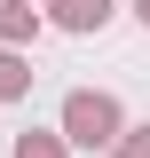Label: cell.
Returning a JSON list of instances; mask_svg holds the SVG:
<instances>
[{
	"label": "cell",
	"instance_id": "277c9868",
	"mask_svg": "<svg viewBox=\"0 0 150 158\" xmlns=\"http://www.w3.org/2000/svg\"><path fill=\"white\" fill-rule=\"evenodd\" d=\"M16 87H24V71H16L8 56H0V95H16Z\"/></svg>",
	"mask_w": 150,
	"mask_h": 158
},
{
	"label": "cell",
	"instance_id": "5b68a950",
	"mask_svg": "<svg viewBox=\"0 0 150 158\" xmlns=\"http://www.w3.org/2000/svg\"><path fill=\"white\" fill-rule=\"evenodd\" d=\"M127 158H150V142H134V150H127Z\"/></svg>",
	"mask_w": 150,
	"mask_h": 158
},
{
	"label": "cell",
	"instance_id": "7a4b0ae2",
	"mask_svg": "<svg viewBox=\"0 0 150 158\" xmlns=\"http://www.w3.org/2000/svg\"><path fill=\"white\" fill-rule=\"evenodd\" d=\"M103 16H111V0H63V24H79V32L103 24Z\"/></svg>",
	"mask_w": 150,
	"mask_h": 158
},
{
	"label": "cell",
	"instance_id": "3957f363",
	"mask_svg": "<svg viewBox=\"0 0 150 158\" xmlns=\"http://www.w3.org/2000/svg\"><path fill=\"white\" fill-rule=\"evenodd\" d=\"M0 32H24V8L16 0H0Z\"/></svg>",
	"mask_w": 150,
	"mask_h": 158
},
{
	"label": "cell",
	"instance_id": "8992f818",
	"mask_svg": "<svg viewBox=\"0 0 150 158\" xmlns=\"http://www.w3.org/2000/svg\"><path fill=\"white\" fill-rule=\"evenodd\" d=\"M142 16H150V0H142Z\"/></svg>",
	"mask_w": 150,
	"mask_h": 158
},
{
	"label": "cell",
	"instance_id": "6da1fadb",
	"mask_svg": "<svg viewBox=\"0 0 150 158\" xmlns=\"http://www.w3.org/2000/svg\"><path fill=\"white\" fill-rule=\"evenodd\" d=\"M111 103H103V95H71V142H103V135H111Z\"/></svg>",
	"mask_w": 150,
	"mask_h": 158
}]
</instances>
